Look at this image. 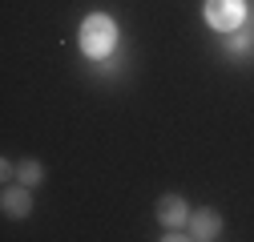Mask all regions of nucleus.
Instances as JSON below:
<instances>
[{"instance_id":"1","label":"nucleus","mask_w":254,"mask_h":242,"mask_svg":"<svg viewBox=\"0 0 254 242\" xmlns=\"http://www.w3.org/2000/svg\"><path fill=\"white\" fill-rule=\"evenodd\" d=\"M113 45H117V24L109 20V16H85V24H81V49H85V57H109L113 53Z\"/></svg>"},{"instance_id":"2","label":"nucleus","mask_w":254,"mask_h":242,"mask_svg":"<svg viewBox=\"0 0 254 242\" xmlns=\"http://www.w3.org/2000/svg\"><path fill=\"white\" fill-rule=\"evenodd\" d=\"M246 20V0H206V24L218 33H234Z\"/></svg>"},{"instance_id":"3","label":"nucleus","mask_w":254,"mask_h":242,"mask_svg":"<svg viewBox=\"0 0 254 242\" xmlns=\"http://www.w3.org/2000/svg\"><path fill=\"white\" fill-rule=\"evenodd\" d=\"M186 234L198 238V242H214V238L222 234V218L214 214V210H194L190 222H186Z\"/></svg>"},{"instance_id":"4","label":"nucleus","mask_w":254,"mask_h":242,"mask_svg":"<svg viewBox=\"0 0 254 242\" xmlns=\"http://www.w3.org/2000/svg\"><path fill=\"white\" fill-rule=\"evenodd\" d=\"M157 222H162L166 230H178V226H186V222H190V206H186V198H178V194H166V198H162V206H157Z\"/></svg>"},{"instance_id":"5","label":"nucleus","mask_w":254,"mask_h":242,"mask_svg":"<svg viewBox=\"0 0 254 242\" xmlns=\"http://www.w3.org/2000/svg\"><path fill=\"white\" fill-rule=\"evenodd\" d=\"M0 206H4L8 218H28V210H33V194H28V186L20 182V186H8L4 194H0Z\"/></svg>"},{"instance_id":"6","label":"nucleus","mask_w":254,"mask_h":242,"mask_svg":"<svg viewBox=\"0 0 254 242\" xmlns=\"http://www.w3.org/2000/svg\"><path fill=\"white\" fill-rule=\"evenodd\" d=\"M16 178L24 182V186H37V182L45 178V170H41V162H37V158H24V162L16 166Z\"/></svg>"}]
</instances>
